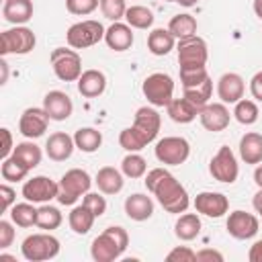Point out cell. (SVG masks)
I'll return each instance as SVG.
<instances>
[{
    "instance_id": "57",
    "label": "cell",
    "mask_w": 262,
    "mask_h": 262,
    "mask_svg": "<svg viewBox=\"0 0 262 262\" xmlns=\"http://www.w3.org/2000/svg\"><path fill=\"white\" fill-rule=\"evenodd\" d=\"M164 2H178V0H164Z\"/></svg>"
},
{
    "instance_id": "19",
    "label": "cell",
    "mask_w": 262,
    "mask_h": 262,
    "mask_svg": "<svg viewBox=\"0 0 262 262\" xmlns=\"http://www.w3.org/2000/svg\"><path fill=\"white\" fill-rule=\"evenodd\" d=\"M43 108L47 111L51 121H66V119H70V115L74 111V102L66 92L51 90L43 98Z\"/></svg>"
},
{
    "instance_id": "54",
    "label": "cell",
    "mask_w": 262,
    "mask_h": 262,
    "mask_svg": "<svg viewBox=\"0 0 262 262\" xmlns=\"http://www.w3.org/2000/svg\"><path fill=\"white\" fill-rule=\"evenodd\" d=\"M254 182H256V186H258V188H262V164L254 170Z\"/></svg>"
},
{
    "instance_id": "45",
    "label": "cell",
    "mask_w": 262,
    "mask_h": 262,
    "mask_svg": "<svg viewBox=\"0 0 262 262\" xmlns=\"http://www.w3.org/2000/svg\"><path fill=\"white\" fill-rule=\"evenodd\" d=\"M166 260L168 262H192L196 260V252H192L188 246H176L174 250L168 252Z\"/></svg>"
},
{
    "instance_id": "26",
    "label": "cell",
    "mask_w": 262,
    "mask_h": 262,
    "mask_svg": "<svg viewBox=\"0 0 262 262\" xmlns=\"http://www.w3.org/2000/svg\"><path fill=\"white\" fill-rule=\"evenodd\" d=\"M239 156L246 164H260L262 162V135L250 131L239 139Z\"/></svg>"
},
{
    "instance_id": "43",
    "label": "cell",
    "mask_w": 262,
    "mask_h": 262,
    "mask_svg": "<svg viewBox=\"0 0 262 262\" xmlns=\"http://www.w3.org/2000/svg\"><path fill=\"white\" fill-rule=\"evenodd\" d=\"M98 6H100V0H66L68 12H72L76 16H86V14L94 12Z\"/></svg>"
},
{
    "instance_id": "17",
    "label": "cell",
    "mask_w": 262,
    "mask_h": 262,
    "mask_svg": "<svg viewBox=\"0 0 262 262\" xmlns=\"http://www.w3.org/2000/svg\"><path fill=\"white\" fill-rule=\"evenodd\" d=\"M194 209L196 213L205 215V217H213V219H219L223 217L227 211H229V201L223 192H199L194 196Z\"/></svg>"
},
{
    "instance_id": "31",
    "label": "cell",
    "mask_w": 262,
    "mask_h": 262,
    "mask_svg": "<svg viewBox=\"0 0 262 262\" xmlns=\"http://www.w3.org/2000/svg\"><path fill=\"white\" fill-rule=\"evenodd\" d=\"M74 143L84 154H94L102 145V133L94 127H80L74 133Z\"/></svg>"
},
{
    "instance_id": "12",
    "label": "cell",
    "mask_w": 262,
    "mask_h": 262,
    "mask_svg": "<svg viewBox=\"0 0 262 262\" xmlns=\"http://www.w3.org/2000/svg\"><path fill=\"white\" fill-rule=\"evenodd\" d=\"M209 172L217 182H225V184H233L237 180L239 174V166L235 160V154L231 151V147L221 145L217 149V154L211 158L209 162Z\"/></svg>"
},
{
    "instance_id": "30",
    "label": "cell",
    "mask_w": 262,
    "mask_h": 262,
    "mask_svg": "<svg viewBox=\"0 0 262 262\" xmlns=\"http://www.w3.org/2000/svg\"><path fill=\"white\" fill-rule=\"evenodd\" d=\"M174 233L182 242H190V239L199 237V233H201V219H199V215L184 211L178 217V221L174 223Z\"/></svg>"
},
{
    "instance_id": "2",
    "label": "cell",
    "mask_w": 262,
    "mask_h": 262,
    "mask_svg": "<svg viewBox=\"0 0 262 262\" xmlns=\"http://www.w3.org/2000/svg\"><path fill=\"white\" fill-rule=\"evenodd\" d=\"M162 117L154 106H141L135 113L133 125L119 133V145L125 151H139L158 137Z\"/></svg>"
},
{
    "instance_id": "53",
    "label": "cell",
    "mask_w": 262,
    "mask_h": 262,
    "mask_svg": "<svg viewBox=\"0 0 262 262\" xmlns=\"http://www.w3.org/2000/svg\"><path fill=\"white\" fill-rule=\"evenodd\" d=\"M0 72H2V76H0V84H6V80H8V63H6L4 59H0Z\"/></svg>"
},
{
    "instance_id": "32",
    "label": "cell",
    "mask_w": 262,
    "mask_h": 262,
    "mask_svg": "<svg viewBox=\"0 0 262 262\" xmlns=\"http://www.w3.org/2000/svg\"><path fill=\"white\" fill-rule=\"evenodd\" d=\"M196 27H199V25H196V18H194L192 14H188V12H180V14L172 16L170 23H168V31H170L178 41L196 35Z\"/></svg>"
},
{
    "instance_id": "29",
    "label": "cell",
    "mask_w": 262,
    "mask_h": 262,
    "mask_svg": "<svg viewBox=\"0 0 262 262\" xmlns=\"http://www.w3.org/2000/svg\"><path fill=\"white\" fill-rule=\"evenodd\" d=\"M176 37L168 29H154L147 35V49L154 55H168L174 49Z\"/></svg>"
},
{
    "instance_id": "22",
    "label": "cell",
    "mask_w": 262,
    "mask_h": 262,
    "mask_svg": "<svg viewBox=\"0 0 262 262\" xmlns=\"http://www.w3.org/2000/svg\"><path fill=\"white\" fill-rule=\"evenodd\" d=\"M104 41H106V45H108L113 51H127V49L133 45V31H131L129 25L117 20V23H113V25L106 29Z\"/></svg>"
},
{
    "instance_id": "11",
    "label": "cell",
    "mask_w": 262,
    "mask_h": 262,
    "mask_svg": "<svg viewBox=\"0 0 262 262\" xmlns=\"http://www.w3.org/2000/svg\"><path fill=\"white\" fill-rule=\"evenodd\" d=\"M178 63L180 68H196V66H207L209 59V47L207 41L199 35L180 39L178 45Z\"/></svg>"
},
{
    "instance_id": "18",
    "label": "cell",
    "mask_w": 262,
    "mask_h": 262,
    "mask_svg": "<svg viewBox=\"0 0 262 262\" xmlns=\"http://www.w3.org/2000/svg\"><path fill=\"white\" fill-rule=\"evenodd\" d=\"M244 92H246V82L239 74L235 72H227L219 78L217 82V96L221 98V102L225 104H235L237 100L244 98Z\"/></svg>"
},
{
    "instance_id": "55",
    "label": "cell",
    "mask_w": 262,
    "mask_h": 262,
    "mask_svg": "<svg viewBox=\"0 0 262 262\" xmlns=\"http://www.w3.org/2000/svg\"><path fill=\"white\" fill-rule=\"evenodd\" d=\"M254 14L262 20V0H254Z\"/></svg>"
},
{
    "instance_id": "24",
    "label": "cell",
    "mask_w": 262,
    "mask_h": 262,
    "mask_svg": "<svg viewBox=\"0 0 262 262\" xmlns=\"http://www.w3.org/2000/svg\"><path fill=\"white\" fill-rule=\"evenodd\" d=\"M123 176L125 174L121 170H117L113 166H104V168H100L96 172L94 182H96V186H98V190L102 194H117V192L123 190V184H125Z\"/></svg>"
},
{
    "instance_id": "6",
    "label": "cell",
    "mask_w": 262,
    "mask_h": 262,
    "mask_svg": "<svg viewBox=\"0 0 262 262\" xmlns=\"http://www.w3.org/2000/svg\"><path fill=\"white\" fill-rule=\"evenodd\" d=\"M53 74L61 82H78L82 76V57L78 55L76 49H66V47H55L49 55Z\"/></svg>"
},
{
    "instance_id": "27",
    "label": "cell",
    "mask_w": 262,
    "mask_h": 262,
    "mask_svg": "<svg viewBox=\"0 0 262 262\" xmlns=\"http://www.w3.org/2000/svg\"><path fill=\"white\" fill-rule=\"evenodd\" d=\"M166 111H168L170 119H172L174 123H180V125L192 123V121L199 117V108H196L190 100H186L184 96H182V98H172L170 104L166 106Z\"/></svg>"
},
{
    "instance_id": "28",
    "label": "cell",
    "mask_w": 262,
    "mask_h": 262,
    "mask_svg": "<svg viewBox=\"0 0 262 262\" xmlns=\"http://www.w3.org/2000/svg\"><path fill=\"white\" fill-rule=\"evenodd\" d=\"M94 219H96V215H94L84 203L78 205V207H74V209L70 211V215H68L70 229H72L74 233H78V235L88 233V231L92 229V225H94Z\"/></svg>"
},
{
    "instance_id": "35",
    "label": "cell",
    "mask_w": 262,
    "mask_h": 262,
    "mask_svg": "<svg viewBox=\"0 0 262 262\" xmlns=\"http://www.w3.org/2000/svg\"><path fill=\"white\" fill-rule=\"evenodd\" d=\"M125 20L131 29H149L154 25V12L147 6L133 4L125 12Z\"/></svg>"
},
{
    "instance_id": "37",
    "label": "cell",
    "mask_w": 262,
    "mask_h": 262,
    "mask_svg": "<svg viewBox=\"0 0 262 262\" xmlns=\"http://www.w3.org/2000/svg\"><path fill=\"white\" fill-rule=\"evenodd\" d=\"M211 94H213V82H211V78H207V80H205V82H201L199 86L184 88V98H186V100H190L199 111H201L205 104H209Z\"/></svg>"
},
{
    "instance_id": "47",
    "label": "cell",
    "mask_w": 262,
    "mask_h": 262,
    "mask_svg": "<svg viewBox=\"0 0 262 262\" xmlns=\"http://www.w3.org/2000/svg\"><path fill=\"white\" fill-rule=\"evenodd\" d=\"M0 133H2V147H0V156H2V160H6V158H8V156H12V151H14L12 135H10V129H6V127H2V129H0Z\"/></svg>"
},
{
    "instance_id": "48",
    "label": "cell",
    "mask_w": 262,
    "mask_h": 262,
    "mask_svg": "<svg viewBox=\"0 0 262 262\" xmlns=\"http://www.w3.org/2000/svg\"><path fill=\"white\" fill-rule=\"evenodd\" d=\"M0 196H2V211H8L14 205L16 199V190L8 184H0Z\"/></svg>"
},
{
    "instance_id": "41",
    "label": "cell",
    "mask_w": 262,
    "mask_h": 262,
    "mask_svg": "<svg viewBox=\"0 0 262 262\" xmlns=\"http://www.w3.org/2000/svg\"><path fill=\"white\" fill-rule=\"evenodd\" d=\"M209 78V72L205 66H196V68H180V82L182 88H190V86H199L201 82H205Z\"/></svg>"
},
{
    "instance_id": "3",
    "label": "cell",
    "mask_w": 262,
    "mask_h": 262,
    "mask_svg": "<svg viewBox=\"0 0 262 262\" xmlns=\"http://www.w3.org/2000/svg\"><path fill=\"white\" fill-rule=\"evenodd\" d=\"M127 246H129L127 231L119 225H113V227H106L100 235H96L92 239L90 254L96 262H113L127 250Z\"/></svg>"
},
{
    "instance_id": "40",
    "label": "cell",
    "mask_w": 262,
    "mask_h": 262,
    "mask_svg": "<svg viewBox=\"0 0 262 262\" xmlns=\"http://www.w3.org/2000/svg\"><path fill=\"white\" fill-rule=\"evenodd\" d=\"M258 104L254 100H248V98H242L235 102V108H233V117L237 123L242 125H254L258 121Z\"/></svg>"
},
{
    "instance_id": "49",
    "label": "cell",
    "mask_w": 262,
    "mask_h": 262,
    "mask_svg": "<svg viewBox=\"0 0 262 262\" xmlns=\"http://www.w3.org/2000/svg\"><path fill=\"white\" fill-rule=\"evenodd\" d=\"M250 94L258 102H262V72H256L252 76V80H250Z\"/></svg>"
},
{
    "instance_id": "23",
    "label": "cell",
    "mask_w": 262,
    "mask_h": 262,
    "mask_svg": "<svg viewBox=\"0 0 262 262\" xmlns=\"http://www.w3.org/2000/svg\"><path fill=\"white\" fill-rule=\"evenodd\" d=\"M125 215L133 221H145L154 215V201L141 192L129 194L125 199Z\"/></svg>"
},
{
    "instance_id": "7",
    "label": "cell",
    "mask_w": 262,
    "mask_h": 262,
    "mask_svg": "<svg viewBox=\"0 0 262 262\" xmlns=\"http://www.w3.org/2000/svg\"><path fill=\"white\" fill-rule=\"evenodd\" d=\"M104 33L106 29L98 20L88 18V20L74 23L66 33V41L72 49H86V47L96 45L100 39H104Z\"/></svg>"
},
{
    "instance_id": "15",
    "label": "cell",
    "mask_w": 262,
    "mask_h": 262,
    "mask_svg": "<svg viewBox=\"0 0 262 262\" xmlns=\"http://www.w3.org/2000/svg\"><path fill=\"white\" fill-rule=\"evenodd\" d=\"M227 233L235 239H250L258 233V217L252 213H246L242 209L231 211L227 217Z\"/></svg>"
},
{
    "instance_id": "20",
    "label": "cell",
    "mask_w": 262,
    "mask_h": 262,
    "mask_svg": "<svg viewBox=\"0 0 262 262\" xmlns=\"http://www.w3.org/2000/svg\"><path fill=\"white\" fill-rule=\"evenodd\" d=\"M76 143H74V137L63 133V131H55L47 137V143H45V154L49 156V160L53 162H66L72 151H74Z\"/></svg>"
},
{
    "instance_id": "34",
    "label": "cell",
    "mask_w": 262,
    "mask_h": 262,
    "mask_svg": "<svg viewBox=\"0 0 262 262\" xmlns=\"http://www.w3.org/2000/svg\"><path fill=\"white\" fill-rule=\"evenodd\" d=\"M10 219L18 227H33V225H37V209L33 207L31 201L16 203L10 207Z\"/></svg>"
},
{
    "instance_id": "4",
    "label": "cell",
    "mask_w": 262,
    "mask_h": 262,
    "mask_svg": "<svg viewBox=\"0 0 262 262\" xmlns=\"http://www.w3.org/2000/svg\"><path fill=\"white\" fill-rule=\"evenodd\" d=\"M92 186V178L82 168H72L59 178V192L57 201L59 205H74L80 196H84Z\"/></svg>"
},
{
    "instance_id": "38",
    "label": "cell",
    "mask_w": 262,
    "mask_h": 262,
    "mask_svg": "<svg viewBox=\"0 0 262 262\" xmlns=\"http://www.w3.org/2000/svg\"><path fill=\"white\" fill-rule=\"evenodd\" d=\"M145 170H147V162L137 151H129L121 160V172L127 178H141V176H145Z\"/></svg>"
},
{
    "instance_id": "56",
    "label": "cell",
    "mask_w": 262,
    "mask_h": 262,
    "mask_svg": "<svg viewBox=\"0 0 262 262\" xmlns=\"http://www.w3.org/2000/svg\"><path fill=\"white\" fill-rule=\"evenodd\" d=\"M199 0H178V4L180 6H184V8H190V6H194Z\"/></svg>"
},
{
    "instance_id": "42",
    "label": "cell",
    "mask_w": 262,
    "mask_h": 262,
    "mask_svg": "<svg viewBox=\"0 0 262 262\" xmlns=\"http://www.w3.org/2000/svg\"><path fill=\"white\" fill-rule=\"evenodd\" d=\"M100 10H102L104 18L117 23V20L125 18L127 6H125V0H100Z\"/></svg>"
},
{
    "instance_id": "25",
    "label": "cell",
    "mask_w": 262,
    "mask_h": 262,
    "mask_svg": "<svg viewBox=\"0 0 262 262\" xmlns=\"http://www.w3.org/2000/svg\"><path fill=\"white\" fill-rule=\"evenodd\" d=\"M2 16L6 23L25 25L33 18V2L31 0H4Z\"/></svg>"
},
{
    "instance_id": "9",
    "label": "cell",
    "mask_w": 262,
    "mask_h": 262,
    "mask_svg": "<svg viewBox=\"0 0 262 262\" xmlns=\"http://www.w3.org/2000/svg\"><path fill=\"white\" fill-rule=\"evenodd\" d=\"M35 33L25 25H14V29H8L0 35V53L8 55H27L35 49Z\"/></svg>"
},
{
    "instance_id": "50",
    "label": "cell",
    "mask_w": 262,
    "mask_h": 262,
    "mask_svg": "<svg viewBox=\"0 0 262 262\" xmlns=\"http://www.w3.org/2000/svg\"><path fill=\"white\" fill-rule=\"evenodd\" d=\"M196 260H201V262H213V260H217V262H223V254L221 252H217V250H211V248H203V250H199L196 252Z\"/></svg>"
},
{
    "instance_id": "14",
    "label": "cell",
    "mask_w": 262,
    "mask_h": 262,
    "mask_svg": "<svg viewBox=\"0 0 262 262\" xmlns=\"http://www.w3.org/2000/svg\"><path fill=\"white\" fill-rule=\"evenodd\" d=\"M49 121L51 119L43 106H29L23 111V115L18 119V131L27 139H37L47 131Z\"/></svg>"
},
{
    "instance_id": "36",
    "label": "cell",
    "mask_w": 262,
    "mask_h": 262,
    "mask_svg": "<svg viewBox=\"0 0 262 262\" xmlns=\"http://www.w3.org/2000/svg\"><path fill=\"white\" fill-rule=\"evenodd\" d=\"M63 221V215L57 207H51V205H45L37 209V227L39 229H45V231H51V229H57Z\"/></svg>"
},
{
    "instance_id": "16",
    "label": "cell",
    "mask_w": 262,
    "mask_h": 262,
    "mask_svg": "<svg viewBox=\"0 0 262 262\" xmlns=\"http://www.w3.org/2000/svg\"><path fill=\"white\" fill-rule=\"evenodd\" d=\"M199 121L207 131L219 133V131L227 129L231 115H229V108L225 106V102H209L199 111Z\"/></svg>"
},
{
    "instance_id": "44",
    "label": "cell",
    "mask_w": 262,
    "mask_h": 262,
    "mask_svg": "<svg viewBox=\"0 0 262 262\" xmlns=\"http://www.w3.org/2000/svg\"><path fill=\"white\" fill-rule=\"evenodd\" d=\"M82 203L96 215V217H100V215H104V211H106V199L100 194V192H86L84 194V199H82Z\"/></svg>"
},
{
    "instance_id": "21",
    "label": "cell",
    "mask_w": 262,
    "mask_h": 262,
    "mask_svg": "<svg viewBox=\"0 0 262 262\" xmlns=\"http://www.w3.org/2000/svg\"><path fill=\"white\" fill-rule=\"evenodd\" d=\"M106 88V76L100 70H84L78 78V92L86 98H96Z\"/></svg>"
},
{
    "instance_id": "39",
    "label": "cell",
    "mask_w": 262,
    "mask_h": 262,
    "mask_svg": "<svg viewBox=\"0 0 262 262\" xmlns=\"http://www.w3.org/2000/svg\"><path fill=\"white\" fill-rule=\"evenodd\" d=\"M0 174L6 182H20L25 180V176L29 174V168L25 164H20L14 156H8L6 160H2V166H0Z\"/></svg>"
},
{
    "instance_id": "10",
    "label": "cell",
    "mask_w": 262,
    "mask_h": 262,
    "mask_svg": "<svg viewBox=\"0 0 262 262\" xmlns=\"http://www.w3.org/2000/svg\"><path fill=\"white\" fill-rule=\"evenodd\" d=\"M154 151H156V158H158L160 164H164V166H180L190 156V143L184 137L170 135V137L160 139L156 143Z\"/></svg>"
},
{
    "instance_id": "8",
    "label": "cell",
    "mask_w": 262,
    "mask_h": 262,
    "mask_svg": "<svg viewBox=\"0 0 262 262\" xmlns=\"http://www.w3.org/2000/svg\"><path fill=\"white\" fill-rule=\"evenodd\" d=\"M141 90L151 106H168L174 98V80L164 72H156L143 80Z\"/></svg>"
},
{
    "instance_id": "51",
    "label": "cell",
    "mask_w": 262,
    "mask_h": 262,
    "mask_svg": "<svg viewBox=\"0 0 262 262\" xmlns=\"http://www.w3.org/2000/svg\"><path fill=\"white\" fill-rule=\"evenodd\" d=\"M248 260H250V262H262V239H258V242H254V244L250 246Z\"/></svg>"
},
{
    "instance_id": "33",
    "label": "cell",
    "mask_w": 262,
    "mask_h": 262,
    "mask_svg": "<svg viewBox=\"0 0 262 262\" xmlns=\"http://www.w3.org/2000/svg\"><path fill=\"white\" fill-rule=\"evenodd\" d=\"M12 156H14L20 164H25L29 170H33V168H37V166L41 164L43 151H41V147H39L35 141H20V143L14 145Z\"/></svg>"
},
{
    "instance_id": "5",
    "label": "cell",
    "mask_w": 262,
    "mask_h": 262,
    "mask_svg": "<svg viewBox=\"0 0 262 262\" xmlns=\"http://www.w3.org/2000/svg\"><path fill=\"white\" fill-rule=\"evenodd\" d=\"M20 254L29 262H45L59 254V239L51 233H33L23 239Z\"/></svg>"
},
{
    "instance_id": "1",
    "label": "cell",
    "mask_w": 262,
    "mask_h": 262,
    "mask_svg": "<svg viewBox=\"0 0 262 262\" xmlns=\"http://www.w3.org/2000/svg\"><path fill=\"white\" fill-rule=\"evenodd\" d=\"M143 182H145V188L164 207V211L180 215V213H184L188 209L190 199H188L186 188L166 168H151Z\"/></svg>"
},
{
    "instance_id": "13",
    "label": "cell",
    "mask_w": 262,
    "mask_h": 262,
    "mask_svg": "<svg viewBox=\"0 0 262 262\" xmlns=\"http://www.w3.org/2000/svg\"><path fill=\"white\" fill-rule=\"evenodd\" d=\"M57 192L59 182L51 180L49 176H33L23 184V196L31 203H49L51 199H57Z\"/></svg>"
},
{
    "instance_id": "46",
    "label": "cell",
    "mask_w": 262,
    "mask_h": 262,
    "mask_svg": "<svg viewBox=\"0 0 262 262\" xmlns=\"http://www.w3.org/2000/svg\"><path fill=\"white\" fill-rule=\"evenodd\" d=\"M14 242V227L10 221H0V250H6Z\"/></svg>"
},
{
    "instance_id": "52",
    "label": "cell",
    "mask_w": 262,
    "mask_h": 262,
    "mask_svg": "<svg viewBox=\"0 0 262 262\" xmlns=\"http://www.w3.org/2000/svg\"><path fill=\"white\" fill-rule=\"evenodd\" d=\"M252 207H254V211L262 217V188H258V192L254 194V199H252Z\"/></svg>"
}]
</instances>
